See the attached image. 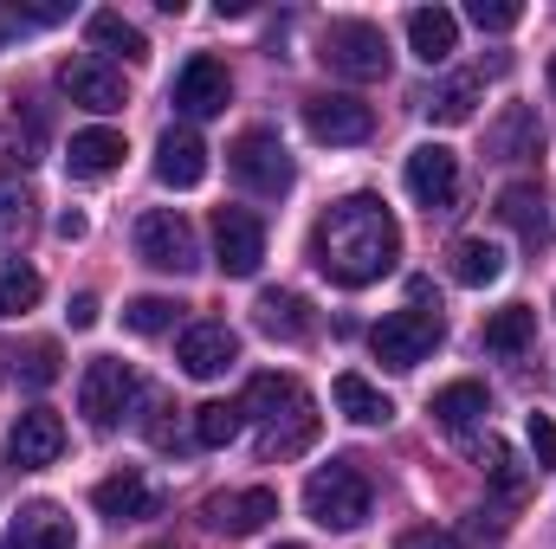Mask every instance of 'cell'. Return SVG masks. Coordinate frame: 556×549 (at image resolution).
I'll return each instance as SVG.
<instances>
[{
	"mask_svg": "<svg viewBox=\"0 0 556 549\" xmlns=\"http://www.w3.org/2000/svg\"><path fill=\"white\" fill-rule=\"evenodd\" d=\"M395 259H402V227L376 194H343L311 227V266L343 291L376 284L382 272H395Z\"/></svg>",
	"mask_w": 556,
	"mask_h": 549,
	"instance_id": "1",
	"label": "cell"
},
{
	"mask_svg": "<svg viewBox=\"0 0 556 549\" xmlns=\"http://www.w3.org/2000/svg\"><path fill=\"white\" fill-rule=\"evenodd\" d=\"M247 408L266 420V426H260V459H266V465H273V459H298V452L317 439V408H311V395H304L291 375H260V382L247 388Z\"/></svg>",
	"mask_w": 556,
	"mask_h": 549,
	"instance_id": "2",
	"label": "cell"
},
{
	"mask_svg": "<svg viewBox=\"0 0 556 549\" xmlns=\"http://www.w3.org/2000/svg\"><path fill=\"white\" fill-rule=\"evenodd\" d=\"M304 511L324 531H363L369 511H376V485H369V472L356 459H330V465H317L304 478Z\"/></svg>",
	"mask_w": 556,
	"mask_h": 549,
	"instance_id": "3",
	"label": "cell"
},
{
	"mask_svg": "<svg viewBox=\"0 0 556 549\" xmlns=\"http://www.w3.org/2000/svg\"><path fill=\"white\" fill-rule=\"evenodd\" d=\"M317 59H324V72H337L350 85H376V78H389V33L376 20H330L317 39Z\"/></svg>",
	"mask_w": 556,
	"mask_h": 549,
	"instance_id": "4",
	"label": "cell"
},
{
	"mask_svg": "<svg viewBox=\"0 0 556 549\" xmlns=\"http://www.w3.org/2000/svg\"><path fill=\"white\" fill-rule=\"evenodd\" d=\"M440 336H446L440 310L408 304V310H395V317H382V323L369 330V349H376V362H382V369H420V362L440 349Z\"/></svg>",
	"mask_w": 556,
	"mask_h": 549,
	"instance_id": "5",
	"label": "cell"
},
{
	"mask_svg": "<svg viewBox=\"0 0 556 549\" xmlns=\"http://www.w3.org/2000/svg\"><path fill=\"white\" fill-rule=\"evenodd\" d=\"M227 168H233V181H240L247 194H260V201L291 194V181H298V168H291V155H285V142H278L273 130H240V137L227 142Z\"/></svg>",
	"mask_w": 556,
	"mask_h": 549,
	"instance_id": "6",
	"label": "cell"
},
{
	"mask_svg": "<svg viewBox=\"0 0 556 549\" xmlns=\"http://www.w3.org/2000/svg\"><path fill=\"white\" fill-rule=\"evenodd\" d=\"M137 259L142 266H155V272H175L188 278L201 266V246H194V227L175 214V207H149L137 220Z\"/></svg>",
	"mask_w": 556,
	"mask_h": 549,
	"instance_id": "7",
	"label": "cell"
},
{
	"mask_svg": "<svg viewBox=\"0 0 556 549\" xmlns=\"http://www.w3.org/2000/svg\"><path fill=\"white\" fill-rule=\"evenodd\" d=\"M137 401V375H130V362H117V356H91L85 362V375H78V413L98 426V433H111L124 413Z\"/></svg>",
	"mask_w": 556,
	"mask_h": 549,
	"instance_id": "8",
	"label": "cell"
},
{
	"mask_svg": "<svg viewBox=\"0 0 556 549\" xmlns=\"http://www.w3.org/2000/svg\"><path fill=\"white\" fill-rule=\"evenodd\" d=\"M214 266L227 278H253L266 266V220L253 207H220L214 214Z\"/></svg>",
	"mask_w": 556,
	"mask_h": 549,
	"instance_id": "9",
	"label": "cell"
},
{
	"mask_svg": "<svg viewBox=\"0 0 556 549\" xmlns=\"http://www.w3.org/2000/svg\"><path fill=\"white\" fill-rule=\"evenodd\" d=\"M304 130L330 149H350V142H369L376 137V111L363 98H343V91H324L304 104Z\"/></svg>",
	"mask_w": 556,
	"mask_h": 549,
	"instance_id": "10",
	"label": "cell"
},
{
	"mask_svg": "<svg viewBox=\"0 0 556 549\" xmlns=\"http://www.w3.org/2000/svg\"><path fill=\"white\" fill-rule=\"evenodd\" d=\"M59 452H65V420L52 408H26L13 420V433H7V465L13 472H46V465H59Z\"/></svg>",
	"mask_w": 556,
	"mask_h": 549,
	"instance_id": "11",
	"label": "cell"
},
{
	"mask_svg": "<svg viewBox=\"0 0 556 549\" xmlns=\"http://www.w3.org/2000/svg\"><path fill=\"white\" fill-rule=\"evenodd\" d=\"M59 91H65L72 104L98 111V117H111V111H124V104H130V91H124V72H117V65H104V59H91V52L59 65Z\"/></svg>",
	"mask_w": 556,
	"mask_h": 549,
	"instance_id": "12",
	"label": "cell"
},
{
	"mask_svg": "<svg viewBox=\"0 0 556 549\" xmlns=\"http://www.w3.org/2000/svg\"><path fill=\"white\" fill-rule=\"evenodd\" d=\"M168 98H175V111H181V117H194V124H201V117H220V111H227L233 78H227V65H220V59L194 52V59L175 72V91H168Z\"/></svg>",
	"mask_w": 556,
	"mask_h": 549,
	"instance_id": "13",
	"label": "cell"
},
{
	"mask_svg": "<svg viewBox=\"0 0 556 549\" xmlns=\"http://www.w3.org/2000/svg\"><path fill=\"white\" fill-rule=\"evenodd\" d=\"M408 194L427 214H453V201H459V155L446 142H420L408 155Z\"/></svg>",
	"mask_w": 556,
	"mask_h": 549,
	"instance_id": "14",
	"label": "cell"
},
{
	"mask_svg": "<svg viewBox=\"0 0 556 549\" xmlns=\"http://www.w3.org/2000/svg\"><path fill=\"white\" fill-rule=\"evenodd\" d=\"M207 531H220V537H260L266 524L278 518V491L273 485H247V491H220V498H207Z\"/></svg>",
	"mask_w": 556,
	"mask_h": 549,
	"instance_id": "15",
	"label": "cell"
},
{
	"mask_svg": "<svg viewBox=\"0 0 556 549\" xmlns=\"http://www.w3.org/2000/svg\"><path fill=\"white\" fill-rule=\"evenodd\" d=\"M175 362H181L194 382H214V375H227V369L240 362V336H233L227 323H188Z\"/></svg>",
	"mask_w": 556,
	"mask_h": 549,
	"instance_id": "16",
	"label": "cell"
},
{
	"mask_svg": "<svg viewBox=\"0 0 556 549\" xmlns=\"http://www.w3.org/2000/svg\"><path fill=\"white\" fill-rule=\"evenodd\" d=\"M0 549H78V531H72V518H65L59 505L33 498V505H20V518L7 524V544Z\"/></svg>",
	"mask_w": 556,
	"mask_h": 549,
	"instance_id": "17",
	"label": "cell"
},
{
	"mask_svg": "<svg viewBox=\"0 0 556 549\" xmlns=\"http://www.w3.org/2000/svg\"><path fill=\"white\" fill-rule=\"evenodd\" d=\"M498 220H505L531 253L551 246V207H544V188H538V181H511V188H498Z\"/></svg>",
	"mask_w": 556,
	"mask_h": 549,
	"instance_id": "18",
	"label": "cell"
},
{
	"mask_svg": "<svg viewBox=\"0 0 556 549\" xmlns=\"http://www.w3.org/2000/svg\"><path fill=\"white\" fill-rule=\"evenodd\" d=\"M538 149H544V124H538L531 104H505V111L485 124V155H492V162H525V155H538Z\"/></svg>",
	"mask_w": 556,
	"mask_h": 549,
	"instance_id": "19",
	"label": "cell"
},
{
	"mask_svg": "<svg viewBox=\"0 0 556 549\" xmlns=\"http://www.w3.org/2000/svg\"><path fill=\"white\" fill-rule=\"evenodd\" d=\"M155 175H162V188H201L207 181V142L194 137L188 124L181 130H162V142H155Z\"/></svg>",
	"mask_w": 556,
	"mask_h": 549,
	"instance_id": "20",
	"label": "cell"
},
{
	"mask_svg": "<svg viewBox=\"0 0 556 549\" xmlns=\"http://www.w3.org/2000/svg\"><path fill=\"white\" fill-rule=\"evenodd\" d=\"M91 505L104 511V518H117V524H137V518H155L162 511V498L142 485V472L137 465H124V472H111L98 491H91Z\"/></svg>",
	"mask_w": 556,
	"mask_h": 549,
	"instance_id": "21",
	"label": "cell"
},
{
	"mask_svg": "<svg viewBox=\"0 0 556 549\" xmlns=\"http://www.w3.org/2000/svg\"><path fill=\"white\" fill-rule=\"evenodd\" d=\"M253 323H260L273 343H304V336L317 330V317H311V304H304L298 291H260Z\"/></svg>",
	"mask_w": 556,
	"mask_h": 549,
	"instance_id": "22",
	"label": "cell"
},
{
	"mask_svg": "<svg viewBox=\"0 0 556 549\" xmlns=\"http://www.w3.org/2000/svg\"><path fill=\"white\" fill-rule=\"evenodd\" d=\"M408 46H415L420 65H446L453 46H459V20L446 7H415L408 13Z\"/></svg>",
	"mask_w": 556,
	"mask_h": 549,
	"instance_id": "23",
	"label": "cell"
},
{
	"mask_svg": "<svg viewBox=\"0 0 556 549\" xmlns=\"http://www.w3.org/2000/svg\"><path fill=\"white\" fill-rule=\"evenodd\" d=\"M330 401H337V413H343V420H356V426H389V420H395V401H389L376 382H363L356 369L330 382Z\"/></svg>",
	"mask_w": 556,
	"mask_h": 549,
	"instance_id": "24",
	"label": "cell"
},
{
	"mask_svg": "<svg viewBox=\"0 0 556 549\" xmlns=\"http://www.w3.org/2000/svg\"><path fill=\"white\" fill-rule=\"evenodd\" d=\"M124 155H130V149H124V137H117V130H78V137L65 142V168H72L78 181H98V175H111Z\"/></svg>",
	"mask_w": 556,
	"mask_h": 549,
	"instance_id": "25",
	"label": "cell"
},
{
	"mask_svg": "<svg viewBox=\"0 0 556 549\" xmlns=\"http://www.w3.org/2000/svg\"><path fill=\"white\" fill-rule=\"evenodd\" d=\"M446 272L453 284H472V291H485V284H498L505 278V253L492 246V240H453V253H446Z\"/></svg>",
	"mask_w": 556,
	"mask_h": 549,
	"instance_id": "26",
	"label": "cell"
},
{
	"mask_svg": "<svg viewBox=\"0 0 556 549\" xmlns=\"http://www.w3.org/2000/svg\"><path fill=\"white\" fill-rule=\"evenodd\" d=\"M485 408H492V401H485V382H446V388L427 401V413H433L446 433H466L472 420H485Z\"/></svg>",
	"mask_w": 556,
	"mask_h": 549,
	"instance_id": "27",
	"label": "cell"
},
{
	"mask_svg": "<svg viewBox=\"0 0 556 549\" xmlns=\"http://www.w3.org/2000/svg\"><path fill=\"white\" fill-rule=\"evenodd\" d=\"M531 336H538V310L531 304H505V310L485 317V349L492 356H525Z\"/></svg>",
	"mask_w": 556,
	"mask_h": 549,
	"instance_id": "28",
	"label": "cell"
},
{
	"mask_svg": "<svg viewBox=\"0 0 556 549\" xmlns=\"http://www.w3.org/2000/svg\"><path fill=\"white\" fill-rule=\"evenodd\" d=\"M91 46L98 52H111V59H124V65H142L149 59V39H142V26H130L124 13H91Z\"/></svg>",
	"mask_w": 556,
	"mask_h": 549,
	"instance_id": "29",
	"label": "cell"
},
{
	"mask_svg": "<svg viewBox=\"0 0 556 549\" xmlns=\"http://www.w3.org/2000/svg\"><path fill=\"white\" fill-rule=\"evenodd\" d=\"M479 111V72H459V78H446L433 98H427V117L440 124V130H453V124H466Z\"/></svg>",
	"mask_w": 556,
	"mask_h": 549,
	"instance_id": "30",
	"label": "cell"
},
{
	"mask_svg": "<svg viewBox=\"0 0 556 549\" xmlns=\"http://www.w3.org/2000/svg\"><path fill=\"white\" fill-rule=\"evenodd\" d=\"M240 426H247V408H240V401H201V408H194V446L220 452V446L240 439Z\"/></svg>",
	"mask_w": 556,
	"mask_h": 549,
	"instance_id": "31",
	"label": "cell"
},
{
	"mask_svg": "<svg viewBox=\"0 0 556 549\" xmlns=\"http://www.w3.org/2000/svg\"><path fill=\"white\" fill-rule=\"evenodd\" d=\"M479 465H485V478H492V491H498L505 505H525L531 478H525V465L511 459V446H505V439H485V446H479Z\"/></svg>",
	"mask_w": 556,
	"mask_h": 549,
	"instance_id": "32",
	"label": "cell"
},
{
	"mask_svg": "<svg viewBox=\"0 0 556 549\" xmlns=\"http://www.w3.org/2000/svg\"><path fill=\"white\" fill-rule=\"evenodd\" d=\"M181 310H188V304H175V297H130V304H124V330H137V336H162V330H175Z\"/></svg>",
	"mask_w": 556,
	"mask_h": 549,
	"instance_id": "33",
	"label": "cell"
},
{
	"mask_svg": "<svg viewBox=\"0 0 556 549\" xmlns=\"http://www.w3.org/2000/svg\"><path fill=\"white\" fill-rule=\"evenodd\" d=\"M39 291H46V284H39V272H33V266L7 259V266H0V317L33 310V304H39Z\"/></svg>",
	"mask_w": 556,
	"mask_h": 549,
	"instance_id": "34",
	"label": "cell"
},
{
	"mask_svg": "<svg viewBox=\"0 0 556 549\" xmlns=\"http://www.w3.org/2000/svg\"><path fill=\"white\" fill-rule=\"evenodd\" d=\"M26 227H33V194L20 181H0V246L26 240Z\"/></svg>",
	"mask_w": 556,
	"mask_h": 549,
	"instance_id": "35",
	"label": "cell"
},
{
	"mask_svg": "<svg viewBox=\"0 0 556 549\" xmlns=\"http://www.w3.org/2000/svg\"><path fill=\"white\" fill-rule=\"evenodd\" d=\"M466 20H472L479 33H511V26L525 20V7H518V0H472Z\"/></svg>",
	"mask_w": 556,
	"mask_h": 549,
	"instance_id": "36",
	"label": "cell"
},
{
	"mask_svg": "<svg viewBox=\"0 0 556 549\" xmlns=\"http://www.w3.org/2000/svg\"><path fill=\"white\" fill-rule=\"evenodd\" d=\"M13 369H20V382L46 388V382H59V349H52V343H33V349H26V356L13 362Z\"/></svg>",
	"mask_w": 556,
	"mask_h": 549,
	"instance_id": "37",
	"label": "cell"
},
{
	"mask_svg": "<svg viewBox=\"0 0 556 549\" xmlns=\"http://www.w3.org/2000/svg\"><path fill=\"white\" fill-rule=\"evenodd\" d=\"M531 452H538V472L556 465V420L551 413H531Z\"/></svg>",
	"mask_w": 556,
	"mask_h": 549,
	"instance_id": "38",
	"label": "cell"
},
{
	"mask_svg": "<svg viewBox=\"0 0 556 549\" xmlns=\"http://www.w3.org/2000/svg\"><path fill=\"white\" fill-rule=\"evenodd\" d=\"M395 549H459L446 531H433V524H420V531H402L395 537Z\"/></svg>",
	"mask_w": 556,
	"mask_h": 549,
	"instance_id": "39",
	"label": "cell"
},
{
	"mask_svg": "<svg viewBox=\"0 0 556 549\" xmlns=\"http://www.w3.org/2000/svg\"><path fill=\"white\" fill-rule=\"evenodd\" d=\"M65 317H72V330H91V323H98V297H91V291H78Z\"/></svg>",
	"mask_w": 556,
	"mask_h": 549,
	"instance_id": "40",
	"label": "cell"
},
{
	"mask_svg": "<svg viewBox=\"0 0 556 549\" xmlns=\"http://www.w3.org/2000/svg\"><path fill=\"white\" fill-rule=\"evenodd\" d=\"M59 240H85V214H59Z\"/></svg>",
	"mask_w": 556,
	"mask_h": 549,
	"instance_id": "41",
	"label": "cell"
},
{
	"mask_svg": "<svg viewBox=\"0 0 556 549\" xmlns=\"http://www.w3.org/2000/svg\"><path fill=\"white\" fill-rule=\"evenodd\" d=\"M551 85H556V59H551Z\"/></svg>",
	"mask_w": 556,
	"mask_h": 549,
	"instance_id": "42",
	"label": "cell"
},
{
	"mask_svg": "<svg viewBox=\"0 0 556 549\" xmlns=\"http://www.w3.org/2000/svg\"><path fill=\"white\" fill-rule=\"evenodd\" d=\"M278 549H304V544H278Z\"/></svg>",
	"mask_w": 556,
	"mask_h": 549,
	"instance_id": "43",
	"label": "cell"
},
{
	"mask_svg": "<svg viewBox=\"0 0 556 549\" xmlns=\"http://www.w3.org/2000/svg\"><path fill=\"white\" fill-rule=\"evenodd\" d=\"M149 549H168V544H149Z\"/></svg>",
	"mask_w": 556,
	"mask_h": 549,
	"instance_id": "44",
	"label": "cell"
}]
</instances>
